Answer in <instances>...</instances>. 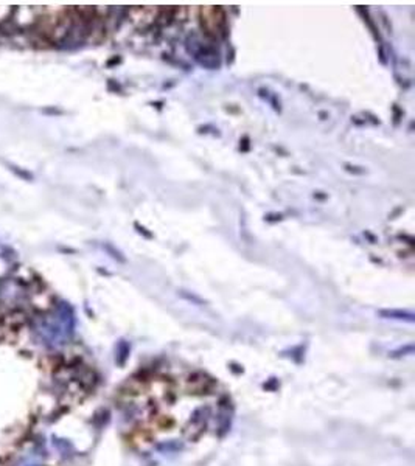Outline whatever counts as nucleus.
Segmentation results:
<instances>
[{
    "label": "nucleus",
    "mask_w": 415,
    "mask_h": 466,
    "mask_svg": "<svg viewBox=\"0 0 415 466\" xmlns=\"http://www.w3.org/2000/svg\"><path fill=\"white\" fill-rule=\"evenodd\" d=\"M124 396L131 437L140 448L199 438L218 420L222 406L211 381L169 370L138 375Z\"/></svg>",
    "instance_id": "obj_1"
},
{
    "label": "nucleus",
    "mask_w": 415,
    "mask_h": 466,
    "mask_svg": "<svg viewBox=\"0 0 415 466\" xmlns=\"http://www.w3.org/2000/svg\"><path fill=\"white\" fill-rule=\"evenodd\" d=\"M199 22L210 38H221L226 33V13L221 6H204L199 11Z\"/></svg>",
    "instance_id": "obj_2"
},
{
    "label": "nucleus",
    "mask_w": 415,
    "mask_h": 466,
    "mask_svg": "<svg viewBox=\"0 0 415 466\" xmlns=\"http://www.w3.org/2000/svg\"><path fill=\"white\" fill-rule=\"evenodd\" d=\"M159 13H161L159 8H150V6H135L127 11L132 22L140 28L150 27L151 24H154L159 19Z\"/></svg>",
    "instance_id": "obj_3"
},
{
    "label": "nucleus",
    "mask_w": 415,
    "mask_h": 466,
    "mask_svg": "<svg viewBox=\"0 0 415 466\" xmlns=\"http://www.w3.org/2000/svg\"><path fill=\"white\" fill-rule=\"evenodd\" d=\"M9 168H11V171H14V173H17V174H20L24 179H25V177H27V179H33V176H31L30 173H27V171H20V169H19L17 166H14V165H11Z\"/></svg>",
    "instance_id": "obj_4"
}]
</instances>
